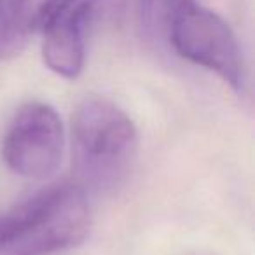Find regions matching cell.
<instances>
[{
  "instance_id": "5",
  "label": "cell",
  "mask_w": 255,
  "mask_h": 255,
  "mask_svg": "<svg viewBox=\"0 0 255 255\" xmlns=\"http://www.w3.org/2000/svg\"><path fill=\"white\" fill-rule=\"evenodd\" d=\"M95 0H44L37 14L42 32V58L51 72L65 79L81 75L86 58V28Z\"/></svg>"
},
{
  "instance_id": "4",
  "label": "cell",
  "mask_w": 255,
  "mask_h": 255,
  "mask_svg": "<svg viewBox=\"0 0 255 255\" xmlns=\"http://www.w3.org/2000/svg\"><path fill=\"white\" fill-rule=\"evenodd\" d=\"M65 131L58 112L42 102L21 105L5 126L2 159L11 171L30 180H47L63 159Z\"/></svg>"
},
{
  "instance_id": "2",
  "label": "cell",
  "mask_w": 255,
  "mask_h": 255,
  "mask_svg": "<svg viewBox=\"0 0 255 255\" xmlns=\"http://www.w3.org/2000/svg\"><path fill=\"white\" fill-rule=\"evenodd\" d=\"M91 226L86 191L53 185L0 219V255H53L86 240Z\"/></svg>"
},
{
  "instance_id": "3",
  "label": "cell",
  "mask_w": 255,
  "mask_h": 255,
  "mask_svg": "<svg viewBox=\"0 0 255 255\" xmlns=\"http://www.w3.org/2000/svg\"><path fill=\"white\" fill-rule=\"evenodd\" d=\"M166 37L182 58L215 72L234 91H243L240 44L231 26L217 12L198 0H175Z\"/></svg>"
},
{
  "instance_id": "1",
  "label": "cell",
  "mask_w": 255,
  "mask_h": 255,
  "mask_svg": "<svg viewBox=\"0 0 255 255\" xmlns=\"http://www.w3.org/2000/svg\"><path fill=\"white\" fill-rule=\"evenodd\" d=\"M138 150L133 121L112 102L89 96L72 119V154L79 187L110 192L128 178Z\"/></svg>"
},
{
  "instance_id": "6",
  "label": "cell",
  "mask_w": 255,
  "mask_h": 255,
  "mask_svg": "<svg viewBox=\"0 0 255 255\" xmlns=\"http://www.w3.org/2000/svg\"><path fill=\"white\" fill-rule=\"evenodd\" d=\"M32 26L28 0H0V60H12L25 49Z\"/></svg>"
},
{
  "instance_id": "7",
  "label": "cell",
  "mask_w": 255,
  "mask_h": 255,
  "mask_svg": "<svg viewBox=\"0 0 255 255\" xmlns=\"http://www.w3.org/2000/svg\"><path fill=\"white\" fill-rule=\"evenodd\" d=\"M173 2L175 0H140L142 25L149 35H166V25Z\"/></svg>"
}]
</instances>
